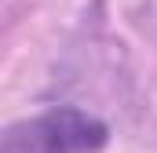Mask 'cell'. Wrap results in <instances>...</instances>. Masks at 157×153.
I'll use <instances>...</instances> for the list:
<instances>
[{
    "label": "cell",
    "instance_id": "cell-1",
    "mask_svg": "<svg viewBox=\"0 0 157 153\" xmlns=\"http://www.w3.org/2000/svg\"><path fill=\"white\" fill-rule=\"evenodd\" d=\"M110 142V128L77 106H51L37 117L4 128L0 153H99Z\"/></svg>",
    "mask_w": 157,
    "mask_h": 153
}]
</instances>
